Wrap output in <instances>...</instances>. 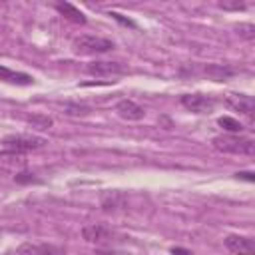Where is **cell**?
<instances>
[{
    "instance_id": "cell-1",
    "label": "cell",
    "mask_w": 255,
    "mask_h": 255,
    "mask_svg": "<svg viewBox=\"0 0 255 255\" xmlns=\"http://www.w3.org/2000/svg\"><path fill=\"white\" fill-rule=\"evenodd\" d=\"M213 147L223 151V153H233V155H253L255 153V141L247 135L241 133H221L211 139Z\"/></svg>"
},
{
    "instance_id": "cell-2",
    "label": "cell",
    "mask_w": 255,
    "mask_h": 255,
    "mask_svg": "<svg viewBox=\"0 0 255 255\" xmlns=\"http://www.w3.org/2000/svg\"><path fill=\"white\" fill-rule=\"evenodd\" d=\"M72 48L76 54H84V56H94V54H106L112 52L116 48V44L108 38L102 36H94V34H82L78 38H74Z\"/></svg>"
},
{
    "instance_id": "cell-3",
    "label": "cell",
    "mask_w": 255,
    "mask_h": 255,
    "mask_svg": "<svg viewBox=\"0 0 255 255\" xmlns=\"http://www.w3.org/2000/svg\"><path fill=\"white\" fill-rule=\"evenodd\" d=\"M48 143L46 137L42 135H34V133H10L2 139V145L6 147V151L12 153H26V151H34L40 149Z\"/></svg>"
},
{
    "instance_id": "cell-4",
    "label": "cell",
    "mask_w": 255,
    "mask_h": 255,
    "mask_svg": "<svg viewBox=\"0 0 255 255\" xmlns=\"http://www.w3.org/2000/svg\"><path fill=\"white\" fill-rule=\"evenodd\" d=\"M179 102H181V106L185 110H189L193 114H209L215 108V100L211 96H205V94H199V92H195V94H183Z\"/></svg>"
},
{
    "instance_id": "cell-5",
    "label": "cell",
    "mask_w": 255,
    "mask_h": 255,
    "mask_svg": "<svg viewBox=\"0 0 255 255\" xmlns=\"http://www.w3.org/2000/svg\"><path fill=\"white\" fill-rule=\"evenodd\" d=\"M223 243L233 255H255V243H253V237L249 235L231 233L223 239Z\"/></svg>"
},
{
    "instance_id": "cell-6",
    "label": "cell",
    "mask_w": 255,
    "mask_h": 255,
    "mask_svg": "<svg viewBox=\"0 0 255 255\" xmlns=\"http://www.w3.org/2000/svg\"><path fill=\"white\" fill-rule=\"evenodd\" d=\"M82 237L88 243H110V241H114L116 233L102 223H90V225L82 227Z\"/></svg>"
},
{
    "instance_id": "cell-7",
    "label": "cell",
    "mask_w": 255,
    "mask_h": 255,
    "mask_svg": "<svg viewBox=\"0 0 255 255\" xmlns=\"http://www.w3.org/2000/svg\"><path fill=\"white\" fill-rule=\"evenodd\" d=\"M116 112H118L120 118H124L128 122H139L145 116V110L139 104H135L133 100H128V98H124L116 104Z\"/></svg>"
},
{
    "instance_id": "cell-8",
    "label": "cell",
    "mask_w": 255,
    "mask_h": 255,
    "mask_svg": "<svg viewBox=\"0 0 255 255\" xmlns=\"http://www.w3.org/2000/svg\"><path fill=\"white\" fill-rule=\"evenodd\" d=\"M225 104H227V108H231L239 114H245V116H253V110H255V100L247 94H227Z\"/></svg>"
},
{
    "instance_id": "cell-9",
    "label": "cell",
    "mask_w": 255,
    "mask_h": 255,
    "mask_svg": "<svg viewBox=\"0 0 255 255\" xmlns=\"http://www.w3.org/2000/svg\"><path fill=\"white\" fill-rule=\"evenodd\" d=\"M86 72L92 76H118L124 74L126 68L120 62H90L86 66Z\"/></svg>"
},
{
    "instance_id": "cell-10",
    "label": "cell",
    "mask_w": 255,
    "mask_h": 255,
    "mask_svg": "<svg viewBox=\"0 0 255 255\" xmlns=\"http://www.w3.org/2000/svg\"><path fill=\"white\" fill-rule=\"evenodd\" d=\"M16 255H64V251L48 243H24L16 249Z\"/></svg>"
},
{
    "instance_id": "cell-11",
    "label": "cell",
    "mask_w": 255,
    "mask_h": 255,
    "mask_svg": "<svg viewBox=\"0 0 255 255\" xmlns=\"http://www.w3.org/2000/svg\"><path fill=\"white\" fill-rule=\"evenodd\" d=\"M126 201L128 197L122 193V191H106L102 193L100 197V205L104 211H118V209H124L126 207Z\"/></svg>"
},
{
    "instance_id": "cell-12",
    "label": "cell",
    "mask_w": 255,
    "mask_h": 255,
    "mask_svg": "<svg viewBox=\"0 0 255 255\" xmlns=\"http://www.w3.org/2000/svg\"><path fill=\"white\" fill-rule=\"evenodd\" d=\"M0 80L8 82V84H14V86H30V84H34V78L30 74L16 72V70H10L6 66H0Z\"/></svg>"
},
{
    "instance_id": "cell-13",
    "label": "cell",
    "mask_w": 255,
    "mask_h": 255,
    "mask_svg": "<svg viewBox=\"0 0 255 255\" xmlns=\"http://www.w3.org/2000/svg\"><path fill=\"white\" fill-rule=\"evenodd\" d=\"M56 10L64 18H68L70 22H74V24H86V14L80 8H76L74 4H70V2H58L56 4Z\"/></svg>"
},
{
    "instance_id": "cell-14",
    "label": "cell",
    "mask_w": 255,
    "mask_h": 255,
    "mask_svg": "<svg viewBox=\"0 0 255 255\" xmlns=\"http://www.w3.org/2000/svg\"><path fill=\"white\" fill-rule=\"evenodd\" d=\"M205 74L211 76L215 82H223L225 78H229L233 74V70L231 68H225V66H219V64H211V66L205 68Z\"/></svg>"
},
{
    "instance_id": "cell-15",
    "label": "cell",
    "mask_w": 255,
    "mask_h": 255,
    "mask_svg": "<svg viewBox=\"0 0 255 255\" xmlns=\"http://www.w3.org/2000/svg\"><path fill=\"white\" fill-rule=\"evenodd\" d=\"M217 124L227 131V133H241L243 131V124L237 122L235 118H229V116H221L217 120Z\"/></svg>"
},
{
    "instance_id": "cell-16",
    "label": "cell",
    "mask_w": 255,
    "mask_h": 255,
    "mask_svg": "<svg viewBox=\"0 0 255 255\" xmlns=\"http://www.w3.org/2000/svg\"><path fill=\"white\" fill-rule=\"evenodd\" d=\"M64 112L68 116H88L90 114V108L88 106H78V104H68L64 108Z\"/></svg>"
},
{
    "instance_id": "cell-17",
    "label": "cell",
    "mask_w": 255,
    "mask_h": 255,
    "mask_svg": "<svg viewBox=\"0 0 255 255\" xmlns=\"http://www.w3.org/2000/svg\"><path fill=\"white\" fill-rule=\"evenodd\" d=\"M255 28H253V24H241L239 26V36H243V38H247V40H251L255 34Z\"/></svg>"
},
{
    "instance_id": "cell-18",
    "label": "cell",
    "mask_w": 255,
    "mask_h": 255,
    "mask_svg": "<svg viewBox=\"0 0 255 255\" xmlns=\"http://www.w3.org/2000/svg\"><path fill=\"white\" fill-rule=\"evenodd\" d=\"M18 183H32V181H38L36 177H32V173H28V171H22V173H18L16 177H14Z\"/></svg>"
},
{
    "instance_id": "cell-19",
    "label": "cell",
    "mask_w": 255,
    "mask_h": 255,
    "mask_svg": "<svg viewBox=\"0 0 255 255\" xmlns=\"http://www.w3.org/2000/svg\"><path fill=\"white\" fill-rule=\"evenodd\" d=\"M110 16H112L114 20H118V22L126 24V26H131V28H135V22H133V20H129V18H124V16H122V14H118V12H110Z\"/></svg>"
},
{
    "instance_id": "cell-20",
    "label": "cell",
    "mask_w": 255,
    "mask_h": 255,
    "mask_svg": "<svg viewBox=\"0 0 255 255\" xmlns=\"http://www.w3.org/2000/svg\"><path fill=\"white\" fill-rule=\"evenodd\" d=\"M28 120H30V122H34V124H42V126H46V128H50V126H52V120H50V118H46V116H30Z\"/></svg>"
},
{
    "instance_id": "cell-21",
    "label": "cell",
    "mask_w": 255,
    "mask_h": 255,
    "mask_svg": "<svg viewBox=\"0 0 255 255\" xmlns=\"http://www.w3.org/2000/svg\"><path fill=\"white\" fill-rule=\"evenodd\" d=\"M219 6H221V8H225V10H243V8H245V4H243V2H239V4H237V2H233V4H225V2H221Z\"/></svg>"
},
{
    "instance_id": "cell-22",
    "label": "cell",
    "mask_w": 255,
    "mask_h": 255,
    "mask_svg": "<svg viewBox=\"0 0 255 255\" xmlns=\"http://www.w3.org/2000/svg\"><path fill=\"white\" fill-rule=\"evenodd\" d=\"M94 255H129V253H122V251H114V249H98Z\"/></svg>"
},
{
    "instance_id": "cell-23",
    "label": "cell",
    "mask_w": 255,
    "mask_h": 255,
    "mask_svg": "<svg viewBox=\"0 0 255 255\" xmlns=\"http://www.w3.org/2000/svg\"><path fill=\"white\" fill-rule=\"evenodd\" d=\"M171 255H193V253L183 247H171Z\"/></svg>"
},
{
    "instance_id": "cell-24",
    "label": "cell",
    "mask_w": 255,
    "mask_h": 255,
    "mask_svg": "<svg viewBox=\"0 0 255 255\" xmlns=\"http://www.w3.org/2000/svg\"><path fill=\"white\" fill-rule=\"evenodd\" d=\"M239 179H245V181H253L255 177H253V173L251 171H239V173H235Z\"/></svg>"
}]
</instances>
